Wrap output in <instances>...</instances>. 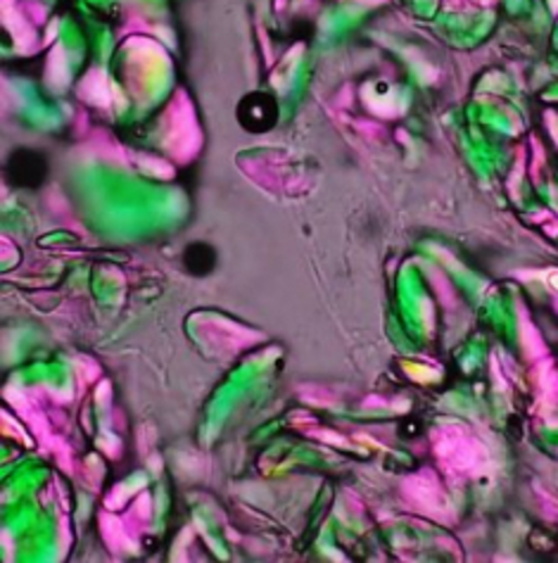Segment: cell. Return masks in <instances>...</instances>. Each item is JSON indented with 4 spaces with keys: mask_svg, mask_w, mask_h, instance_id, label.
Segmentation results:
<instances>
[{
    "mask_svg": "<svg viewBox=\"0 0 558 563\" xmlns=\"http://www.w3.org/2000/svg\"><path fill=\"white\" fill-rule=\"evenodd\" d=\"M186 264L190 266V272L205 274L214 266V254L207 246H190L186 252Z\"/></svg>",
    "mask_w": 558,
    "mask_h": 563,
    "instance_id": "cell-1",
    "label": "cell"
}]
</instances>
